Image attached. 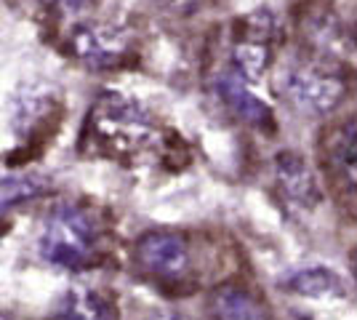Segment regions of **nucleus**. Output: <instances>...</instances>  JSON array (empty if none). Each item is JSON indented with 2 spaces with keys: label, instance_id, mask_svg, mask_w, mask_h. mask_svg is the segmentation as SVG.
<instances>
[{
  "label": "nucleus",
  "instance_id": "1a4fd4ad",
  "mask_svg": "<svg viewBox=\"0 0 357 320\" xmlns=\"http://www.w3.org/2000/svg\"><path fill=\"white\" fill-rule=\"evenodd\" d=\"M54 320H118V310L105 294L77 286L59 299Z\"/></svg>",
  "mask_w": 357,
  "mask_h": 320
},
{
  "label": "nucleus",
  "instance_id": "f8f14e48",
  "mask_svg": "<svg viewBox=\"0 0 357 320\" xmlns=\"http://www.w3.org/2000/svg\"><path fill=\"white\" fill-rule=\"evenodd\" d=\"M336 158L349 174V184L355 182V121H349L336 139Z\"/></svg>",
  "mask_w": 357,
  "mask_h": 320
},
{
  "label": "nucleus",
  "instance_id": "39448f33",
  "mask_svg": "<svg viewBox=\"0 0 357 320\" xmlns=\"http://www.w3.org/2000/svg\"><path fill=\"white\" fill-rule=\"evenodd\" d=\"M136 261L144 273L155 275L158 280H176L190 270V245L178 232L155 229L139 238Z\"/></svg>",
  "mask_w": 357,
  "mask_h": 320
},
{
  "label": "nucleus",
  "instance_id": "f03ea898",
  "mask_svg": "<svg viewBox=\"0 0 357 320\" xmlns=\"http://www.w3.org/2000/svg\"><path fill=\"white\" fill-rule=\"evenodd\" d=\"M40 257L51 267L83 270L96 259V224L89 211L73 203H61L45 216L40 232Z\"/></svg>",
  "mask_w": 357,
  "mask_h": 320
},
{
  "label": "nucleus",
  "instance_id": "dca6fc26",
  "mask_svg": "<svg viewBox=\"0 0 357 320\" xmlns=\"http://www.w3.org/2000/svg\"><path fill=\"white\" fill-rule=\"evenodd\" d=\"M149 320H181V318H174V315H155V318Z\"/></svg>",
  "mask_w": 357,
  "mask_h": 320
},
{
  "label": "nucleus",
  "instance_id": "4468645a",
  "mask_svg": "<svg viewBox=\"0 0 357 320\" xmlns=\"http://www.w3.org/2000/svg\"><path fill=\"white\" fill-rule=\"evenodd\" d=\"M158 3L165 6L168 11H174V14H190L197 6V0H158Z\"/></svg>",
  "mask_w": 357,
  "mask_h": 320
},
{
  "label": "nucleus",
  "instance_id": "0eeeda50",
  "mask_svg": "<svg viewBox=\"0 0 357 320\" xmlns=\"http://www.w3.org/2000/svg\"><path fill=\"white\" fill-rule=\"evenodd\" d=\"M275 171H278V182L283 187L285 198H291L296 206L312 208V206H317L323 200L320 184H317L312 168L304 163L301 155L280 153L278 155V163H275Z\"/></svg>",
  "mask_w": 357,
  "mask_h": 320
},
{
  "label": "nucleus",
  "instance_id": "9d476101",
  "mask_svg": "<svg viewBox=\"0 0 357 320\" xmlns=\"http://www.w3.org/2000/svg\"><path fill=\"white\" fill-rule=\"evenodd\" d=\"M208 307L219 320H267V312L256 302V296L238 286L216 289Z\"/></svg>",
  "mask_w": 357,
  "mask_h": 320
},
{
  "label": "nucleus",
  "instance_id": "ddd939ff",
  "mask_svg": "<svg viewBox=\"0 0 357 320\" xmlns=\"http://www.w3.org/2000/svg\"><path fill=\"white\" fill-rule=\"evenodd\" d=\"M11 187H16V179H11V182L6 179V182L0 184V190H11ZM38 192H43V184L38 182V179H30V184H24V190H22L19 195L27 198V195H38ZM0 200H3V203H14V195H11V192H3Z\"/></svg>",
  "mask_w": 357,
  "mask_h": 320
},
{
  "label": "nucleus",
  "instance_id": "2eb2a0df",
  "mask_svg": "<svg viewBox=\"0 0 357 320\" xmlns=\"http://www.w3.org/2000/svg\"><path fill=\"white\" fill-rule=\"evenodd\" d=\"M45 6H56V8H64V11H75L80 6H86L89 0H43Z\"/></svg>",
  "mask_w": 357,
  "mask_h": 320
},
{
  "label": "nucleus",
  "instance_id": "6e6552de",
  "mask_svg": "<svg viewBox=\"0 0 357 320\" xmlns=\"http://www.w3.org/2000/svg\"><path fill=\"white\" fill-rule=\"evenodd\" d=\"M216 89H219L222 102L238 115L240 121L251 123V125H259V128H264V125L272 123L269 107L248 89V83H245L235 70H232V73H224V75L219 77V83H216Z\"/></svg>",
  "mask_w": 357,
  "mask_h": 320
},
{
  "label": "nucleus",
  "instance_id": "7ed1b4c3",
  "mask_svg": "<svg viewBox=\"0 0 357 320\" xmlns=\"http://www.w3.org/2000/svg\"><path fill=\"white\" fill-rule=\"evenodd\" d=\"M280 86L288 102L312 115H328L342 105L347 86L336 73L320 64H294L280 75Z\"/></svg>",
  "mask_w": 357,
  "mask_h": 320
},
{
  "label": "nucleus",
  "instance_id": "f257e3e1",
  "mask_svg": "<svg viewBox=\"0 0 357 320\" xmlns=\"http://www.w3.org/2000/svg\"><path fill=\"white\" fill-rule=\"evenodd\" d=\"M158 125L147 109L120 93H102L91 107L83 147L96 158L134 160L155 142Z\"/></svg>",
  "mask_w": 357,
  "mask_h": 320
},
{
  "label": "nucleus",
  "instance_id": "9b49d317",
  "mask_svg": "<svg viewBox=\"0 0 357 320\" xmlns=\"http://www.w3.org/2000/svg\"><path fill=\"white\" fill-rule=\"evenodd\" d=\"M288 286H291V291L301 294V296H328L333 289H339L336 277L331 273H326V270H320V267L294 275V277L288 280Z\"/></svg>",
  "mask_w": 357,
  "mask_h": 320
},
{
  "label": "nucleus",
  "instance_id": "20e7f679",
  "mask_svg": "<svg viewBox=\"0 0 357 320\" xmlns=\"http://www.w3.org/2000/svg\"><path fill=\"white\" fill-rule=\"evenodd\" d=\"M70 48H73L75 59H80L83 64H89L93 70H109L128 59L131 40L115 24L89 22L73 30Z\"/></svg>",
  "mask_w": 357,
  "mask_h": 320
},
{
  "label": "nucleus",
  "instance_id": "423d86ee",
  "mask_svg": "<svg viewBox=\"0 0 357 320\" xmlns=\"http://www.w3.org/2000/svg\"><path fill=\"white\" fill-rule=\"evenodd\" d=\"M272 40H275V19L267 11H256L245 19V32L235 43V73L245 83L259 80L272 59Z\"/></svg>",
  "mask_w": 357,
  "mask_h": 320
}]
</instances>
